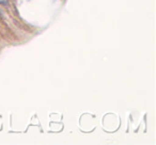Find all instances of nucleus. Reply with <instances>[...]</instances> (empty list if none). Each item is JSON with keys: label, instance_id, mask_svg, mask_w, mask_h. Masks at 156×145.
I'll return each instance as SVG.
<instances>
[{"label": "nucleus", "instance_id": "nucleus-1", "mask_svg": "<svg viewBox=\"0 0 156 145\" xmlns=\"http://www.w3.org/2000/svg\"><path fill=\"white\" fill-rule=\"evenodd\" d=\"M9 3V0H0V5H7Z\"/></svg>", "mask_w": 156, "mask_h": 145}]
</instances>
